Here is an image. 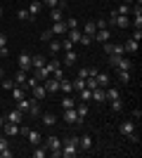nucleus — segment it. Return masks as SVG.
I'll return each mask as SVG.
<instances>
[{"instance_id":"f257e3e1","label":"nucleus","mask_w":142,"mask_h":158,"mask_svg":"<svg viewBox=\"0 0 142 158\" xmlns=\"http://www.w3.org/2000/svg\"><path fill=\"white\" fill-rule=\"evenodd\" d=\"M45 146H47V151L52 153L54 158H62V139H59V137L50 135V137H47V142H45Z\"/></svg>"},{"instance_id":"f03ea898","label":"nucleus","mask_w":142,"mask_h":158,"mask_svg":"<svg viewBox=\"0 0 142 158\" xmlns=\"http://www.w3.org/2000/svg\"><path fill=\"white\" fill-rule=\"evenodd\" d=\"M107 26H111V28H128L130 26V19L128 17H123V14H111L109 17V21H107Z\"/></svg>"},{"instance_id":"7ed1b4c3","label":"nucleus","mask_w":142,"mask_h":158,"mask_svg":"<svg viewBox=\"0 0 142 158\" xmlns=\"http://www.w3.org/2000/svg\"><path fill=\"white\" fill-rule=\"evenodd\" d=\"M78 153H81L78 144H74V142H69V139H64V144H62V156H64V158H76Z\"/></svg>"},{"instance_id":"20e7f679","label":"nucleus","mask_w":142,"mask_h":158,"mask_svg":"<svg viewBox=\"0 0 142 158\" xmlns=\"http://www.w3.org/2000/svg\"><path fill=\"white\" fill-rule=\"evenodd\" d=\"M116 71H133V59H128V57H118L114 64Z\"/></svg>"},{"instance_id":"39448f33","label":"nucleus","mask_w":142,"mask_h":158,"mask_svg":"<svg viewBox=\"0 0 142 158\" xmlns=\"http://www.w3.org/2000/svg\"><path fill=\"white\" fill-rule=\"evenodd\" d=\"M118 132H121L123 137H130L135 132V120H123L121 125H118Z\"/></svg>"},{"instance_id":"423d86ee","label":"nucleus","mask_w":142,"mask_h":158,"mask_svg":"<svg viewBox=\"0 0 142 158\" xmlns=\"http://www.w3.org/2000/svg\"><path fill=\"white\" fill-rule=\"evenodd\" d=\"M50 31H52V35H62V38H64V35H67V31H69V26H67V21L62 19V21H54Z\"/></svg>"},{"instance_id":"0eeeda50","label":"nucleus","mask_w":142,"mask_h":158,"mask_svg":"<svg viewBox=\"0 0 142 158\" xmlns=\"http://www.w3.org/2000/svg\"><path fill=\"white\" fill-rule=\"evenodd\" d=\"M0 130L5 132L7 137H14V135H19V125H17V123H10V120H5V123H2V127H0Z\"/></svg>"},{"instance_id":"6e6552de","label":"nucleus","mask_w":142,"mask_h":158,"mask_svg":"<svg viewBox=\"0 0 142 158\" xmlns=\"http://www.w3.org/2000/svg\"><path fill=\"white\" fill-rule=\"evenodd\" d=\"M78 149H81V151H90V149H93V137H90V135H81V137H78Z\"/></svg>"},{"instance_id":"1a4fd4ad","label":"nucleus","mask_w":142,"mask_h":158,"mask_svg":"<svg viewBox=\"0 0 142 158\" xmlns=\"http://www.w3.org/2000/svg\"><path fill=\"white\" fill-rule=\"evenodd\" d=\"M109 38H111V31H109V28H97L95 35H93V40H97V43H107Z\"/></svg>"},{"instance_id":"9d476101","label":"nucleus","mask_w":142,"mask_h":158,"mask_svg":"<svg viewBox=\"0 0 142 158\" xmlns=\"http://www.w3.org/2000/svg\"><path fill=\"white\" fill-rule=\"evenodd\" d=\"M31 94H33L36 102H41V99H45V97H47V90H45V85H43V83H38V85L31 90Z\"/></svg>"},{"instance_id":"9b49d317","label":"nucleus","mask_w":142,"mask_h":158,"mask_svg":"<svg viewBox=\"0 0 142 158\" xmlns=\"http://www.w3.org/2000/svg\"><path fill=\"white\" fill-rule=\"evenodd\" d=\"M62 118H64V123H69V125H74V123H78V116H76V109H64V113H62Z\"/></svg>"},{"instance_id":"f8f14e48","label":"nucleus","mask_w":142,"mask_h":158,"mask_svg":"<svg viewBox=\"0 0 142 158\" xmlns=\"http://www.w3.org/2000/svg\"><path fill=\"white\" fill-rule=\"evenodd\" d=\"M90 92H93V94H90V99H95L97 104H100V102H107V94H104V87H100V85H97V87H93Z\"/></svg>"},{"instance_id":"ddd939ff","label":"nucleus","mask_w":142,"mask_h":158,"mask_svg":"<svg viewBox=\"0 0 142 158\" xmlns=\"http://www.w3.org/2000/svg\"><path fill=\"white\" fill-rule=\"evenodd\" d=\"M47 61H45V57L43 54H31V71H36V69H43Z\"/></svg>"},{"instance_id":"4468645a","label":"nucleus","mask_w":142,"mask_h":158,"mask_svg":"<svg viewBox=\"0 0 142 158\" xmlns=\"http://www.w3.org/2000/svg\"><path fill=\"white\" fill-rule=\"evenodd\" d=\"M19 69L21 71H31V54H26V52H21L19 54Z\"/></svg>"},{"instance_id":"2eb2a0df","label":"nucleus","mask_w":142,"mask_h":158,"mask_svg":"<svg viewBox=\"0 0 142 158\" xmlns=\"http://www.w3.org/2000/svg\"><path fill=\"white\" fill-rule=\"evenodd\" d=\"M43 85H45L47 94H50V92H59V80H54L52 76H50L47 80H43Z\"/></svg>"},{"instance_id":"dca6fc26","label":"nucleus","mask_w":142,"mask_h":158,"mask_svg":"<svg viewBox=\"0 0 142 158\" xmlns=\"http://www.w3.org/2000/svg\"><path fill=\"white\" fill-rule=\"evenodd\" d=\"M88 104H85V102H81V104L76 106V116H78V125H81L83 120H85V116H88Z\"/></svg>"},{"instance_id":"f3484780","label":"nucleus","mask_w":142,"mask_h":158,"mask_svg":"<svg viewBox=\"0 0 142 158\" xmlns=\"http://www.w3.org/2000/svg\"><path fill=\"white\" fill-rule=\"evenodd\" d=\"M26 137H28V142H31V144H33V146L43 144V135H41V132H36V130H31V127H28Z\"/></svg>"},{"instance_id":"a211bd4d","label":"nucleus","mask_w":142,"mask_h":158,"mask_svg":"<svg viewBox=\"0 0 142 158\" xmlns=\"http://www.w3.org/2000/svg\"><path fill=\"white\" fill-rule=\"evenodd\" d=\"M76 59H78V52H76V50H67V52H64V66H74Z\"/></svg>"},{"instance_id":"6ab92c4d","label":"nucleus","mask_w":142,"mask_h":158,"mask_svg":"<svg viewBox=\"0 0 142 158\" xmlns=\"http://www.w3.org/2000/svg\"><path fill=\"white\" fill-rule=\"evenodd\" d=\"M41 10H43V2H41V0H31V5H28V14H31L33 19L41 14Z\"/></svg>"},{"instance_id":"aec40b11","label":"nucleus","mask_w":142,"mask_h":158,"mask_svg":"<svg viewBox=\"0 0 142 158\" xmlns=\"http://www.w3.org/2000/svg\"><path fill=\"white\" fill-rule=\"evenodd\" d=\"M95 80H97V85H100V87H109V85H111V76H109V73H97Z\"/></svg>"},{"instance_id":"412c9836","label":"nucleus","mask_w":142,"mask_h":158,"mask_svg":"<svg viewBox=\"0 0 142 158\" xmlns=\"http://www.w3.org/2000/svg\"><path fill=\"white\" fill-rule=\"evenodd\" d=\"M137 45H140L137 40L128 38V40H126V43H123V50H126V54H135V52H137Z\"/></svg>"},{"instance_id":"4be33fe9","label":"nucleus","mask_w":142,"mask_h":158,"mask_svg":"<svg viewBox=\"0 0 142 158\" xmlns=\"http://www.w3.org/2000/svg\"><path fill=\"white\" fill-rule=\"evenodd\" d=\"M33 76H36V78H38V80L43 83V80H47L50 76H52V71H50L47 66H43V69H36V71H33Z\"/></svg>"},{"instance_id":"5701e85b","label":"nucleus","mask_w":142,"mask_h":158,"mask_svg":"<svg viewBox=\"0 0 142 158\" xmlns=\"http://www.w3.org/2000/svg\"><path fill=\"white\" fill-rule=\"evenodd\" d=\"M26 78H28V73L26 71H21V69H19V71H17V73H14V85H19V87H24V83H26Z\"/></svg>"},{"instance_id":"b1692460","label":"nucleus","mask_w":142,"mask_h":158,"mask_svg":"<svg viewBox=\"0 0 142 158\" xmlns=\"http://www.w3.org/2000/svg\"><path fill=\"white\" fill-rule=\"evenodd\" d=\"M5 120H10V123H17V125H21V111H19V109L10 111V113L5 116Z\"/></svg>"},{"instance_id":"393cba45","label":"nucleus","mask_w":142,"mask_h":158,"mask_svg":"<svg viewBox=\"0 0 142 158\" xmlns=\"http://www.w3.org/2000/svg\"><path fill=\"white\" fill-rule=\"evenodd\" d=\"M59 92H64V94H71V92H74L71 80H67V78H62V80H59Z\"/></svg>"},{"instance_id":"a878e982","label":"nucleus","mask_w":142,"mask_h":158,"mask_svg":"<svg viewBox=\"0 0 142 158\" xmlns=\"http://www.w3.org/2000/svg\"><path fill=\"white\" fill-rule=\"evenodd\" d=\"M17 109H19L21 113H28V109H31V99H26V97L17 99Z\"/></svg>"},{"instance_id":"bb28decb","label":"nucleus","mask_w":142,"mask_h":158,"mask_svg":"<svg viewBox=\"0 0 142 158\" xmlns=\"http://www.w3.org/2000/svg\"><path fill=\"white\" fill-rule=\"evenodd\" d=\"M67 38L71 40L74 45H78V38H81V31H78V28H69V31H67Z\"/></svg>"},{"instance_id":"cd10ccee","label":"nucleus","mask_w":142,"mask_h":158,"mask_svg":"<svg viewBox=\"0 0 142 158\" xmlns=\"http://www.w3.org/2000/svg\"><path fill=\"white\" fill-rule=\"evenodd\" d=\"M95 31H97V26H95V19H93V21H85V26H83V33L93 38V35H95Z\"/></svg>"},{"instance_id":"c85d7f7f","label":"nucleus","mask_w":142,"mask_h":158,"mask_svg":"<svg viewBox=\"0 0 142 158\" xmlns=\"http://www.w3.org/2000/svg\"><path fill=\"white\" fill-rule=\"evenodd\" d=\"M54 123H57V116H54V113H43V125L52 127Z\"/></svg>"},{"instance_id":"c756f323","label":"nucleus","mask_w":142,"mask_h":158,"mask_svg":"<svg viewBox=\"0 0 142 158\" xmlns=\"http://www.w3.org/2000/svg\"><path fill=\"white\" fill-rule=\"evenodd\" d=\"M38 83H41V80L36 78V76H28V78H26V83H24V90H28V92H31V90H33V87L38 85Z\"/></svg>"},{"instance_id":"7c9ffc66","label":"nucleus","mask_w":142,"mask_h":158,"mask_svg":"<svg viewBox=\"0 0 142 158\" xmlns=\"http://www.w3.org/2000/svg\"><path fill=\"white\" fill-rule=\"evenodd\" d=\"M45 156H47V146H45V144H43V146L38 144V146L33 149V158H45Z\"/></svg>"},{"instance_id":"2f4dec72","label":"nucleus","mask_w":142,"mask_h":158,"mask_svg":"<svg viewBox=\"0 0 142 158\" xmlns=\"http://www.w3.org/2000/svg\"><path fill=\"white\" fill-rule=\"evenodd\" d=\"M62 52V40H50V54Z\"/></svg>"},{"instance_id":"473e14b6","label":"nucleus","mask_w":142,"mask_h":158,"mask_svg":"<svg viewBox=\"0 0 142 158\" xmlns=\"http://www.w3.org/2000/svg\"><path fill=\"white\" fill-rule=\"evenodd\" d=\"M111 54H116V57H123V54H126V50H123V43H114V47H111Z\"/></svg>"},{"instance_id":"72a5a7b5","label":"nucleus","mask_w":142,"mask_h":158,"mask_svg":"<svg viewBox=\"0 0 142 158\" xmlns=\"http://www.w3.org/2000/svg\"><path fill=\"white\" fill-rule=\"evenodd\" d=\"M10 92H12V99H14V102H17V99H21V97H24V87L14 85L12 90H10Z\"/></svg>"},{"instance_id":"f704fd0d","label":"nucleus","mask_w":142,"mask_h":158,"mask_svg":"<svg viewBox=\"0 0 142 158\" xmlns=\"http://www.w3.org/2000/svg\"><path fill=\"white\" fill-rule=\"evenodd\" d=\"M104 94H107V102L118 99V90H116V87H107V90H104Z\"/></svg>"},{"instance_id":"c9c22d12","label":"nucleus","mask_w":142,"mask_h":158,"mask_svg":"<svg viewBox=\"0 0 142 158\" xmlns=\"http://www.w3.org/2000/svg\"><path fill=\"white\" fill-rule=\"evenodd\" d=\"M62 109H76L74 97H64V99H62Z\"/></svg>"},{"instance_id":"e433bc0d","label":"nucleus","mask_w":142,"mask_h":158,"mask_svg":"<svg viewBox=\"0 0 142 158\" xmlns=\"http://www.w3.org/2000/svg\"><path fill=\"white\" fill-rule=\"evenodd\" d=\"M50 19L52 21H62V10L59 7H52V10H50Z\"/></svg>"},{"instance_id":"4c0bfd02","label":"nucleus","mask_w":142,"mask_h":158,"mask_svg":"<svg viewBox=\"0 0 142 158\" xmlns=\"http://www.w3.org/2000/svg\"><path fill=\"white\" fill-rule=\"evenodd\" d=\"M28 113H31V116H41V106H38L36 99H31V109H28Z\"/></svg>"},{"instance_id":"58836bf2","label":"nucleus","mask_w":142,"mask_h":158,"mask_svg":"<svg viewBox=\"0 0 142 158\" xmlns=\"http://www.w3.org/2000/svg\"><path fill=\"white\" fill-rule=\"evenodd\" d=\"M121 109H123V102H121V99H111V111L121 113Z\"/></svg>"},{"instance_id":"ea45409f","label":"nucleus","mask_w":142,"mask_h":158,"mask_svg":"<svg viewBox=\"0 0 142 158\" xmlns=\"http://www.w3.org/2000/svg\"><path fill=\"white\" fill-rule=\"evenodd\" d=\"M90 43H93V38H90V35H85V33H81V38H78V45H83V47H88Z\"/></svg>"},{"instance_id":"a19ab883","label":"nucleus","mask_w":142,"mask_h":158,"mask_svg":"<svg viewBox=\"0 0 142 158\" xmlns=\"http://www.w3.org/2000/svg\"><path fill=\"white\" fill-rule=\"evenodd\" d=\"M17 17H19L21 21H31V19H33V17L28 14V10H19V12H17Z\"/></svg>"},{"instance_id":"79ce46f5","label":"nucleus","mask_w":142,"mask_h":158,"mask_svg":"<svg viewBox=\"0 0 142 158\" xmlns=\"http://www.w3.org/2000/svg\"><path fill=\"white\" fill-rule=\"evenodd\" d=\"M71 85H74V90H78V92H81L83 87H85V78H76L74 83H71Z\"/></svg>"},{"instance_id":"37998d69","label":"nucleus","mask_w":142,"mask_h":158,"mask_svg":"<svg viewBox=\"0 0 142 158\" xmlns=\"http://www.w3.org/2000/svg\"><path fill=\"white\" fill-rule=\"evenodd\" d=\"M12 87H14V80L12 78H2V90H5V92H10Z\"/></svg>"},{"instance_id":"c03bdc74","label":"nucleus","mask_w":142,"mask_h":158,"mask_svg":"<svg viewBox=\"0 0 142 158\" xmlns=\"http://www.w3.org/2000/svg\"><path fill=\"white\" fill-rule=\"evenodd\" d=\"M116 14H123V17H128V14H130V5H123V2H121V5H118V10H116Z\"/></svg>"},{"instance_id":"a18cd8bd","label":"nucleus","mask_w":142,"mask_h":158,"mask_svg":"<svg viewBox=\"0 0 142 158\" xmlns=\"http://www.w3.org/2000/svg\"><path fill=\"white\" fill-rule=\"evenodd\" d=\"M118 73V80L121 83H130V71H116Z\"/></svg>"},{"instance_id":"49530a36","label":"nucleus","mask_w":142,"mask_h":158,"mask_svg":"<svg viewBox=\"0 0 142 158\" xmlns=\"http://www.w3.org/2000/svg\"><path fill=\"white\" fill-rule=\"evenodd\" d=\"M90 94H93V92H90L88 87H83V90H81V102H85V104H88V102H90Z\"/></svg>"},{"instance_id":"de8ad7c7","label":"nucleus","mask_w":142,"mask_h":158,"mask_svg":"<svg viewBox=\"0 0 142 158\" xmlns=\"http://www.w3.org/2000/svg\"><path fill=\"white\" fill-rule=\"evenodd\" d=\"M62 50H64V52H67V50H74V43H71L69 38H64L62 40Z\"/></svg>"},{"instance_id":"09e8293b","label":"nucleus","mask_w":142,"mask_h":158,"mask_svg":"<svg viewBox=\"0 0 142 158\" xmlns=\"http://www.w3.org/2000/svg\"><path fill=\"white\" fill-rule=\"evenodd\" d=\"M64 21H67L69 28H78V19H74V17H69V19H64Z\"/></svg>"},{"instance_id":"8fccbe9b","label":"nucleus","mask_w":142,"mask_h":158,"mask_svg":"<svg viewBox=\"0 0 142 158\" xmlns=\"http://www.w3.org/2000/svg\"><path fill=\"white\" fill-rule=\"evenodd\" d=\"M41 40H43V43H50V40H52V31H43L41 33Z\"/></svg>"},{"instance_id":"3c124183","label":"nucleus","mask_w":142,"mask_h":158,"mask_svg":"<svg viewBox=\"0 0 142 158\" xmlns=\"http://www.w3.org/2000/svg\"><path fill=\"white\" fill-rule=\"evenodd\" d=\"M45 66L50 69V71H54V69H59V66H62V61H59V59H52L50 64H45Z\"/></svg>"},{"instance_id":"603ef678","label":"nucleus","mask_w":142,"mask_h":158,"mask_svg":"<svg viewBox=\"0 0 142 158\" xmlns=\"http://www.w3.org/2000/svg\"><path fill=\"white\" fill-rule=\"evenodd\" d=\"M52 78H54V80H62V78H64V73H62V66L52 71Z\"/></svg>"},{"instance_id":"864d4df0","label":"nucleus","mask_w":142,"mask_h":158,"mask_svg":"<svg viewBox=\"0 0 142 158\" xmlns=\"http://www.w3.org/2000/svg\"><path fill=\"white\" fill-rule=\"evenodd\" d=\"M43 5L52 10V7H57V5H59V0H43Z\"/></svg>"},{"instance_id":"5fc2aeb1","label":"nucleus","mask_w":142,"mask_h":158,"mask_svg":"<svg viewBox=\"0 0 142 158\" xmlns=\"http://www.w3.org/2000/svg\"><path fill=\"white\" fill-rule=\"evenodd\" d=\"M95 26H97V28H109L107 26V19H95Z\"/></svg>"},{"instance_id":"6e6d98bb","label":"nucleus","mask_w":142,"mask_h":158,"mask_svg":"<svg viewBox=\"0 0 142 158\" xmlns=\"http://www.w3.org/2000/svg\"><path fill=\"white\" fill-rule=\"evenodd\" d=\"M133 120H137V123L142 120V111L140 109H133Z\"/></svg>"},{"instance_id":"4d7b16f0","label":"nucleus","mask_w":142,"mask_h":158,"mask_svg":"<svg viewBox=\"0 0 142 158\" xmlns=\"http://www.w3.org/2000/svg\"><path fill=\"white\" fill-rule=\"evenodd\" d=\"M0 47H7V35L5 33H0Z\"/></svg>"},{"instance_id":"13d9d810","label":"nucleus","mask_w":142,"mask_h":158,"mask_svg":"<svg viewBox=\"0 0 142 158\" xmlns=\"http://www.w3.org/2000/svg\"><path fill=\"white\" fill-rule=\"evenodd\" d=\"M140 38H142V31H140V28H135V33H133V40H137V43H140Z\"/></svg>"},{"instance_id":"bf43d9fd","label":"nucleus","mask_w":142,"mask_h":158,"mask_svg":"<svg viewBox=\"0 0 142 158\" xmlns=\"http://www.w3.org/2000/svg\"><path fill=\"white\" fill-rule=\"evenodd\" d=\"M78 78H88V69H81V71H78Z\"/></svg>"},{"instance_id":"052dcab7","label":"nucleus","mask_w":142,"mask_h":158,"mask_svg":"<svg viewBox=\"0 0 142 158\" xmlns=\"http://www.w3.org/2000/svg\"><path fill=\"white\" fill-rule=\"evenodd\" d=\"M0 57H10V50H7V47H0Z\"/></svg>"},{"instance_id":"680f3d73","label":"nucleus","mask_w":142,"mask_h":158,"mask_svg":"<svg viewBox=\"0 0 142 158\" xmlns=\"http://www.w3.org/2000/svg\"><path fill=\"white\" fill-rule=\"evenodd\" d=\"M133 2H135V0H123V5H133Z\"/></svg>"},{"instance_id":"e2e57ef3","label":"nucleus","mask_w":142,"mask_h":158,"mask_svg":"<svg viewBox=\"0 0 142 158\" xmlns=\"http://www.w3.org/2000/svg\"><path fill=\"white\" fill-rule=\"evenodd\" d=\"M2 78H5V71H2V69H0V80H2Z\"/></svg>"},{"instance_id":"0e129e2a","label":"nucleus","mask_w":142,"mask_h":158,"mask_svg":"<svg viewBox=\"0 0 142 158\" xmlns=\"http://www.w3.org/2000/svg\"><path fill=\"white\" fill-rule=\"evenodd\" d=\"M2 123H5V116H0V127H2Z\"/></svg>"},{"instance_id":"69168bd1","label":"nucleus","mask_w":142,"mask_h":158,"mask_svg":"<svg viewBox=\"0 0 142 158\" xmlns=\"http://www.w3.org/2000/svg\"><path fill=\"white\" fill-rule=\"evenodd\" d=\"M0 19H2V7H0Z\"/></svg>"}]
</instances>
